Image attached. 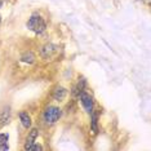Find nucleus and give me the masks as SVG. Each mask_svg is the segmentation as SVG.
<instances>
[{
    "label": "nucleus",
    "mask_w": 151,
    "mask_h": 151,
    "mask_svg": "<svg viewBox=\"0 0 151 151\" xmlns=\"http://www.w3.org/2000/svg\"><path fill=\"white\" fill-rule=\"evenodd\" d=\"M26 26L30 31H32L35 34H43L47 30V23L44 21V18L40 14H36V13H34L29 18Z\"/></svg>",
    "instance_id": "obj_1"
},
{
    "label": "nucleus",
    "mask_w": 151,
    "mask_h": 151,
    "mask_svg": "<svg viewBox=\"0 0 151 151\" xmlns=\"http://www.w3.org/2000/svg\"><path fill=\"white\" fill-rule=\"evenodd\" d=\"M61 116H62V110L60 107H57V106H48L43 114V119L48 125H52V124H56Z\"/></svg>",
    "instance_id": "obj_2"
},
{
    "label": "nucleus",
    "mask_w": 151,
    "mask_h": 151,
    "mask_svg": "<svg viewBox=\"0 0 151 151\" xmlns=\"http://www.w3.org/2000/svg\"><path fill=\"white\" fill-rule=\"evenodd\" d=\"M60 53V47L56 45V44H45L44 47H42L40 49V56L44 60H50V58L56 57L57 54Z\"/></svg>",
    "instance_id": "obj_3"
},
{
    "label": "nucleus",
    "mask_w": 151,
    "mask_h": 151,
    "mask_svg": "<svg viewBox=\"0 0 151 151\" xmlns=\"http://www.w3.org/2000/svg\"><path fill=\"white\" fill-rule=\"evenodd\" d=\"M79 99H80V104L83 106V109L88 114H91V112L93 111V105H94L93 98L91 97V94H88L85 91H83L79 93Z\"/></svg>",
    "instance_id": "obj_4"
},
{
    "label": "nucleus",
    "mask_w": 151,
    "mask_h": 151,
    "mask_svg": "<svg viewBox=\"0 0 151 151\" xmlns=\"http://www.w3.org/2000/svg\"><path fill=\"white\" fill-rule=\"evenodd\" d=\"M11 106H4L1 110H0V127L6 125L9 122H11Z\"/></svg>",
    "instance_id": "obj_5"
},
{
    "label": "nucleus",
    "mask_w": 151,
    "mask_h": 151,
    "mask_svg": "<svg viewBox=\"0 0 151 151\" xmlns=\"http://www.w3.org/2000/svg\"><path fill=\"white\" fill-rule=\"evenodd\" d=\"M18 118H19V122H21V124H22L23 128L29 129L30 127H31V116L29 115V112L19 111L18 112Z\"/></svg>",
    "instance_id": "obj_6"
},
{
    "label": "nucleus",
    "mask_w": 151,
    "mask_h": 151,
    "mask_svg": "<svg viewBox=\"0 0 151 151\" xmlns=\"http://www.w3.org/2000/svg\"><path fill=\"white\" fill-rule=\"evenodd\" d=\"M67 96V89L63 88V87H57L56 91L53 92V98L56 99V101H63L65 98H66Z\"/></svg>",
    "instance_id": "obj_7"
},
{
    "label": "nucleus",
    "mask_w": 151,
    "mask_h": 151,
    "mask_svg": "<svg viewBox=\"0 0 151 151\" xmlns=\"http://www.w3.org/2000/svg\"><path fill=\"white\" fill-rule=\"evenodd\" d=\"M37 136H39V130H37L36 128H34V129L30 130V132H29V136H27V138H26L25 150H26L29 146H31L34 142H35V139L37 138Z\"/></svg>",
    "instance_id": "obj_8"
},
{
    "label": "nucleus",
    "mask_w": 151,
    "mask_h": 151,
    "mask_svg": "<svg viewBox=\"0 0 151 151\" xmlns=\"http://www.w3.org/2000/svg\"><path fill=\"white\" fill-rule=\"evenodd\" d=\"M35 60H36V57H35V54H34L31 50H30V52H25L21 56V61H22V62L29 63V65L35 63Z\"/></svg>",
    "instance_id": "obj_9"
},
{
    "label": "nucleus",
    "mask_w": 151,
    "mask_h": 151,
    "mask_svg": "<svg viewBox=\"0 0 151 151\" xmlns=\"http://www.w3.org/2000/svg\"><path fill=\"white\" fill-rule=\"evenodd\" d=\"M98 115L99 112L98 111H92L91 112V127H92V130L93 133H98V127H97V123H98Z\"/></svg>",
    "instance_id": "obj_10"
},
{
    "label": "nucleus",
    "mask_w": 151,
    "mask_h": 151,
    "mask_svg": "<svg viewBox=\"0 0 151 151\" xmlns=\"http://www.w3.org/2000/svg\"><path fill=\"white\" fill-rule=\"evenodd\" d=\"M9 136L6 133H1L0 134V151H6L9 149Z\"/></svg>",
    "instance_id": "obj_11"
},
{
    "label": "nucleus",
    "mask_w": 151,
    "mask_h": 151,
    "mask_svg": "<svg viewBox=\"0 0 151 151\" xmlns=\"http://www.w3.org/2000/svg\"><path fill=\"white\" fill-rule=\"evenodd\" d=\"M40 150H43V147L40 145H35V142H34L31 146H29L26 149V151H40Z\"/></svg>",
    "instance_id": "obj_12"
},
{
    "label": "nucleus",
    "mask_w": 151,
    "mask_h": 151,
    "mask_svg": "<svg viewBox=\"0 0 151 151\" xmlns=\"http://www.w3.org/2000/svg\"><path fill=\"white\" fill-rule=\"evenodd\" d=\"M3 6V0H0V8Z\"/></svg>",
    "instance_id": "obj_13"
},
{
    "label": "nucleus",
    "mask_w": 151,
    "mask_h": 151,
    "mask_svg": "<svg viewBox=\"0 0 151 151\" xmlns=\"http://www.w3.org/2000/svg\"><path fill=\"white\" fill-rule=\"evenodd\" d=\"M0 22H1V16H0Z\"/></svg>",
    "instance_id": "obj_14"
},
{
    "label": "nucleus",
    "mask_w": 151,
    "mask_h": 151,
    "mask_svg": "<svg viewBox=\"0 0 151 151\" xmlns=\"http://www.w3.org/2000/svg\"><path fill=\"white\" fill-rule=\"evenodd\" d=\"M142 1H143V0H142ZM147 1H149V0H147Z\"/></svg>",
    "instance_id": "obj_15"
}]
</instances>
